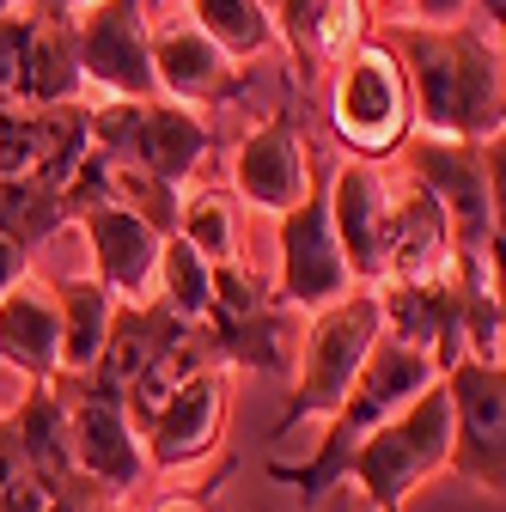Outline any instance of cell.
<instances>
[{
    "instance_id": "cell-1",
    "label": "cell",
    "mask_w": 506,
    "mask_h": 512,
    "mask_svg": "<svg viewBox=\"0 0 506 512\" xmlns=\"http://www.w3.org/2000/svg\"><path fill=\"white\" fill-rule=\"evenodd\" d=\"M409 80L415 128L433 141H500L506 128V74L500 43L476 25H385L378 31Z\"/></svg>"
},
{
    "instance_id": "cell-2",
    "label": "cell",
    "mask_w": 506,
    "mask_h": 512,
    "mask_svg": "<svg viewBox=\"0 0 506 512\" xmlns=\"http://www.w3.org/2000/svg\"><path fill=\"white\" fill-rule=\"evenodd\" d=\"M427 384H439V372H433V360H427L421 348H409V342H397V336H378L372 354H366V366H360L354 384H348V397L336 403V415H330V427H324V439H318V452H311L299 470L275 464V476L293 482L305 506H318V500L342 482V464L354 458V445H360L372 427H385L391 415H403V409L427 391Z\"/></svg>"
},
{
    "instance_id": "cell-3",
    "label": "cell",
    "mask_w": 506,
    "mask_h": 512,
    "mask_svg": "<svg viewBox=\"0 0 506 512\" xmlns=\"http://www.w3.org/2000/svg\"><path fill=\"white\" fill-rule=\"evenodd\" d=\"M500 141H403L409 183H421L452 226L458 256H500Z\"/></svg>"
},
{
    "instance_id": "cell-4",
    "label": "cell",
    "mask_w": 506,
    "mask_h": 512,
    "mask_svg": "<svg viewBox=\"0 0 506 512\" xmlns=\"http://www.w3.org/2000/svg\"><path fill=\"white\" fill-rule=\"evenodd\" d=\"M446 452H452V409H446V391L427 384L403 415H391L385 427H372L354 445V458L342 464V482H360L372 512H403L409 494H421L446 470Z\"/></svg>"
},
{
    "instance_id": "cell-5",
    "label": "cell",
    "mask_w": 506,
    "mask_h": 512,
    "mask_svg": "<svg viewBox=\"0 0 506 512\" xmlns=\"http://www.w3.org/2000/svg\"><path fill=\"white\" fill-rule=\"evenodd\" d=\"M86 135H92V153L110 159V165H129V171H147L159 177L165 189H183L214 153V128L183 110V104H129V98H110L98 110H86Z\"/></svg>"
},
{
    "instance_id": "cell-6",
    "label": "cell",
    "mask_w": 506,
    "mask_h": 512,
    "mask_svg": "<svg viewBox=\"0 0 506 512\" xmlns=\"http://www.w3.org/2000/svg\"><path fill=\"white\" fill-rule=\"evenodd\" d=\"M378 336H385V324H378L372 287H354L348 299L311 311V330H305V348H299V366H293V397H287L281 427H299L311 415H336V403L348 397V384L366 366Z\"/></svg>"
},
{
    "instance_id": "cell-7",
    "label": "cell",
    "mask_w": 506,
    "mask_h": 512,
    "mask_svg": "<svg viewBox=\"0 0 506 512\" xmlns=\"http://www.w3.org/2000/svg\"><path fill=\"white\" fill-rule=\"evenodd\" d=\"M330 122L336 135L348 141L354 159H385V153H403L409 128H415V110H409V80L397 68V55L366 37L342 68L330 74Z\"/></svg>"
},
{
    "instance_id": "cell-8",
    "label": "cell",
    "mask_w": 506,
    "mask_h": 512,
    "mask_svg": "<svg viewBox=\"0 0 506 512\" xmlns=\"http://www.w3.org/2000/svg\"><path fill=\"white\" fill-rule=\"evenodd\" d=\"M68 397V452H74V476L104 488L110 500H122L129 488L147 482V445L122 409V391H104L92 378H55Z\"/></svg>"
},
{
    "instance_id": "cell-9",
    "label": "cell",
    "mask_w": 506,
    "mask_h": 512,
    "mask_svg": "<svg viewBox=\"0 0 506 512\" xmlns=\"http://www.w3.org/2000/svg\"><path fill=\"white\" fill-rule=\"evenodd\" d=\"M439 391L452 409V452L446 470L500 500L506 482V372L482 360H458L439 372Z\"/></svg>"
},
{
    "instance_id": "cell-10",
    "label": "cell",
    "mask_w": 506,
    "mask_h": 512,
    "mask_svg": "<svg viewBox=\"0 0 506 512\" xmlns=\"http://www.w3.org/2000/svg\"><path fill=\"white\" fill-rule=\"evenodd\" d=\"M202 336H208V348L226 372L232 366L287 372V311L275 305V287L250 263L214 269V299H208V317H202Z\"/></svg>"
},
{
    "instance_id": "cell-11",
    "label": "cell",
    "mask_w": 506,
    "mask_h": 512,
    "mask_svg": "<svg viewBox=\"0 0 506 512\" xmlns=\"http://www.w3.org/2000/svg\"><path fill=\"white\" fill-rule=\"evenodd\" d=\"M74 49L86 86H104L110 98L153 104V31H147V0H92L86 13H74Z\"/></svg>"
},
{
    "instance_id": "cell-12",
    "label": "cell",
    "mask_w": 506,
    "mask_h": 512,
    "mask_svg": "<svg viewBox=\"0 0 506 512\" xmlns=\"http://www.w3.org/2000/svg\"><path fill=\"white\" fill-rule=\"evenodd\" d=\"M269 287H275L281 311H324V305L354 293L348 263L336 250V232H330L324 189H311L293 214H281V226H275V281Z\"/></svg>"
},
{
    "instance_id": "cell-13",
    "label": "cell",
    "mask_w": 506,
    "mask_h": 512,
    "mask_svg": "<svg viewBox=\"0 0 506 512\" xmlns=\"http://www.w3.org/2000/svg\"><path fill=\"white\" fill-rule=\"evenodd\" d=\"M226 409H232V372H226V366L189 372L177 391L159 403V415L141 427L147 470H183V464H202L214 445H220V433H226Z\"/></svg>"
},
{
    "instance_id": "cell-14",
    "label": "cell",
    "mask_w": 506,
    "mask_h": 512,
    "mask_svg": "<svg viewBox=\"0 0 506 512\" xmlns=\"http://www.w3.org/2000/svg\"><path fill=\"white\" fill-rule=\"evenodd\" d=\"M372 299H378L385 336L421 348L433 360V372L464 360V281H458V269L427 275V281H378Z\"/></svg>"
},
{
    "instance_id": "cell-15",
    "label": "cell",
    "mask_w": 506,
    "mask_h": 512,
    "mask_svg": "<svg viewBox=\"0 0 506 512\" xmlns=\"http://www.w3.org/2000/svg\"><path fill=\"white\" fill-rule=\"evenodd\" d=\"M232 189H238V202L250 208H263V214H293L311 189V153H305V128L281 110L269 122H257L250 135L232 147Z\"/></svg>"
},
{
    "instance_id": "cell-16",
    "label": "cell",
    "mask_w": 506,
    "mask_h": 512,
    "mask_svg": "<svg viewBox=\"0 0 506 512\" xmlns=\"http://www.w3.org/2000/svg\"><path fill=\"white\" fill-rule=\"evenodd\" d=\"M324 202H330V232L348 263V281L378 287L385 281V208H391V189L378 177V165L342 159L324 183Z\"/></svg>"
},
{
    "instance_id": "cell-17",
    "label": "cell",
    "mask_w": 506,
    "mask_h": 512,
    "mask_svg": "<svg viewBox=\"0 0 506 512\" xmlns=\"http://www.w3.org/2000/svg\"><path fill=\"white\" fill-rule=\"evenodd\" d=\"M275 43H287L293 80L318 86L366 43V0H275Z\"/></svg>"
},
{
    "instance_id": "cell-18",
    "label": "cell",
    "mask_w": 506,
    "mask_h": 512,
    "mask_svg": "<svg viewBox=\"0 0 506 512\" xmlns=\"http://www.w3.org/2000/svg\"><path fill=\"white\" fill-rule=\"evenodd\" d=\"M86 256H92V281L116 299H153V269H159V232L147 220H135L129 208L98 202L86 214H74Z\"/></svg>"
},
{
    "instance_id": "cell-19",
    "label": "cell",
    "mask_w": 506,
    "mask_h": 512,
    "mask_svg": "<svg viewBox=\"0 0 506 512\" xmlns=\"http://www.w3.org/2000/svg\"><path fill=\"white\" fill-rule=\"evenodd\" d=\"M153 80H159V98L165 104H183V110L226 104V98L244 92V68H238V61H226L189 19L153 31Z\"/></svg>"
},
{
    "instance_id": "cell-20",
    "label": "cell",
    "mask_w": 506,
    "mask_h": 512,
    "mask_svg": "<svg viewBox=\"0 0 506 512\" xmlns=\"http://www.w3.org/2000/svg\"><path fill=\"white\" fill-rule=\"evenodd\" d=\"M189 330L196 324H183V317L165 311L159 299H116L110 330H104V354L92 366V384H104V391H129L153 360H165V354H177L189 342Z\"/></svg>"
},
{
    "instance_id": "cell-21",
    "label": "cell",
    "mask_w": 506,
    "mask_h": 512,
    "mask_svg": "<svg viewBox=\"0 0 506 512\" xmlns=\"http://www.w3.org/2000/svg\"><path fill=\"white\" fill-rule=\"evenodd\" d=\"M7 433L19 445V464L25 476L43 488V494H61L74 488V452H68V397H61V384H25V397L7 409Z\"/></svg>"
},
{
    "instance_id": "cell-22",
    "label": "cell",
    "mask_w": 506,
    "mask_h": 512,
    "mask_svg": "<svg viewBox=\"0 0 506 512\" xmlns=\"http://www.w3.org/2000/svg\"><path fill=\"white\" fill-rule=\"evenodd\" d=\"M446 269H458L452 226L427 189L409 183L385 208V281H427V275H446Z\"/></svg>"
},
{
    "instance_id": "cell-23",
    "label": "cell",
    "mask_w": 506,
    "mask_h": 512,
    "mask_svg": "<svg viewBox=\"0 0 506 512\" xmlns=\"http://www.w3.org/2000/svg\"><path fill=\"white\" fill-rule=\"evenodd\" d=\"M0 366H13L25 384H49L61 372V324L49 287L25 281L0 299Z\"/></svg>"
},
{
    "instance_id": "cell-24",
    "label": "cell",
    "mask_w": 506,
    "mask_h": 512,
    "mask_svg": "<svg viewBox=\"0 0 506 512\" xmlns=\"http://www.w3.org/2000/svg\"><path fill=\"white\" fill-rule=\"evenodd\" d=\"M80 49H74V19L31 13V43H25V86L19 110H55V104H80Z\"/></svg>"
},
{
    "instance_id": "cell-25",
    "label": "cell",
    "mask_w": 506,
    "mask_h": 512,
    "mask_svg": "<svg viewBox=\"0 0 506 512\" xmlns=\"http://www.w3.org/2000/svg\"><path fill=\"white\" fill-rule=\"evenodd\" d=\"M49 299H55V324H61V372L55 378H92V366L104 354L116 293H104L92 275H74V281H55Z\"/></svg>"
},
{
    "instance_id": "cell-26",
    "label": "cell",
    "mask_w": 506,
    "mask_h": 512,
    "mask_svg": "<svg viewBox=\"0 0 506 512\" xmlns=\"http://www.w3.org/2000/svg\"><path fill=\"white\" fill-rule=\"evenodd\" d=\"M189 25L238 68H250L257 55L275 49V13L263 0H189Z\"/></svg>"
},
{
    "instance_id": "cell-27",
    "label": "cell",
    "mask_w": 506,
    "mask_h": 512,
    "mask_svg": "<svg viewBox=\"0 0 506 512\" xmlns=\"http://www.w3.org/2000/svg\"><path fill=\"white\" fill-rule=\"evenodd\" d=\"M61 226H68V208L55 189H43L37 177H0V238H13L19 250H43Z\"/></svg>"
},
{
    "instance_id": "cell-28",
    "label": "cell",
    "mask_w": 506,
    "mask_h": 512,
    "mask_svg": "<svg viewBox=\"0 0 506 512\" xmlns=\"http://www.w3.org/2000/svg\"><path fill=\"white\" fill-rule=\"evenodd\" d=\"M153 299L165 311H177L183 324H202L208 317V299H214V269L189 250L177 232L159 244V269H153Z\"/></svg>"
},
{
    "instance_id": "cell-29",
    "label": "cell",
    "mask_w": 506,
    "mask_h": 512,
    "mask_svg": "<svg viewBox=\"0 0 506 512\" xmlns=\"http://www.w3.org/2000/svg\"><path fill=\"white\" fill-rule=\"evenodd\" d=\"M177 238L202 256L208 269H232L244 263V250H238V214L226 196H214V189H196V196H183L177 208Z\"/></svg>"
},
{
    "instance_id": "cell-30",
    "label": "cell",
    "mask_w": 506,
    "mask_h": 512,
    "mask_svg": "<svg viewBox=\"0 0 506 512\" xmlns=\"http://www.w3.org/2000/svg\"><path fill=\"white\" fill-rule=\"evenodd\" d=\"M104 165H110V159H104ZM110 202L129 208L135 220H147L159 238H171V232H177V208H183V189H165L159 177L129 171V165H110Z\"/></svg>"
},
{
    "instance_id": "cell-31",
    "label": "cell",
    "mask_w": 506,
    "mask_h": 512,
    "mask_svg": "<svg viewBox=\"0 0 506 512\" xmlns=\"http://www.w3.org/2000/svg\"><path fill=\"white\" fill-rule=\"evenodd\" d=\"M25 43H31V13H0V110H19Z\"/></svg>"
},
{
    "instance_id": "cell-32",
    "label": "cell",
    "mask_w": 506,
    "mask_h": 512,
    "mask_svg": "<svg viewBox=\"0 0 506 512\" xmlns=\"http://www.w3.org/2000/svg\"><path fill=\"white\" fill-rule=\"evenodd\" d=\"M43 506H49V494L25 476L19 445L7 433V415H0V512H43Z\"/></svg>"
},
{
    "instance_id": "cell-33",
    "label": "cell",
    "mask_w": 506,
    "mask_h": 512,
    "mask_svg": "<svg viewBox=\"0 0 506 512\" xmlns=\"http://www.w3.org/2000/svg\"><path fill=\"white\" fill-rule=\"evenodd\" d=\"M43 512H129L122 500H110L104 488H92V482H74V488H61V494H49V506Z\"/></svg>"
},
{
    "instance_id": "cell-34",
    "label": "cell",
    "mask_w": 506,
    "mask_h": 512,
    "mask_svg": "<svg viewBox=\"0 0 506 512\" xmlns=\"http://www.w3.org/2000/svg\"><path fill=\"white\" fill-rule=\"evenodd\" d=\"M470 0H409V25H464Z\"/></svg>"
},
{
    "instance_id": "cell-35",
    "label": "cell",
    "mask_w": 506,
    "mask_h": 512,
    "mask_svg": "<svg viewBox=\"0 0 506 512\" xmlns=\"http://www.w3.org/2000/svg\"><path fill=\"white\" fill-rule=\"evenodd\" d=\"M31 281V250H19L13 238H0V299H7L13 287Z\"/></svg>"
},
{
    "instance_id": "cell-36",
    "label": "cell",
    "mask_w": 506,
    "mask_h": 512,
    "mask_svg": "<svg viewBox=\"0 0 506 512\" xmlns=\"http://www.w3.org/2000/svg\"><path fill=\"white\" fill-rule=\"evenodd\" d=\"M153 512H208V500H196V494H165Z\"/></svg>"
},
{
    "instance_id": "cell-37",
    "label": "cell",
    "mask_w": 506,
    "mask_h": 512,
    "mask_svg": "<svg viewBox=\"0 0 506 512\" xmlns=\"http://www.w3.org/2000/svg\"><path fill=\"white\" fill-rule=\"evenodd\" d=\"M86 7H92V0H37V13H55V19H74Z\"/></svg>"
},
{
    "instance_id": "cell-38",
    "label": "cell",
    "mask_w": 506,
    "mask_h": 512,
    "mask_svg": "<svg viewBox=\"0 0 506 512\" xmlns=\"http://www.w3.org/2000/svg\"><path fill=\"white\" fill-rule=\"evenodd\" d=\"M0 13H37V0H0Z\"/></svg>"
},
{
    "instance_id": "cell-39",
    "label": "cell",
    "mask_w": 506,
    "mask_h": 512,
    "mask_svg": "<svg viewBox=\"0 0 506 512\" xmlns=\"http://www.w3.org/2000/svg\"><path fill=\"white\" fill-rule=\"evenodd\" d=\"M147 7H171V0H147Z\"/></svg>"
},
{
    "instance_id": "cell-40",
    "label": "cell",
    "mask_w": 506,
    "mask_h": 512,
    "mask_svg": "<svg viewBox=\"0 0 506 512\" xmlns=\"http://www.w3.org/2000/svg\"><path fill=\"white\" fill-rule=\"evenodd\" d=\"M263 7H275V0H263Z\"/></svg>"
}]
</instances>
